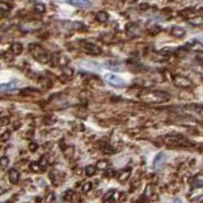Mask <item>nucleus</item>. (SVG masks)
Here are the masks:
<instances>
[{
    "label": "nucleus",
    "instance_id": "1",
    "mask_svg": "<svg viewBox=\"0 0 203 203\" xmlns=\"http://www.w3.org/2000/svg\"><path fill=\"white\" fill-rule=\"evenodd\" d=\"M139 98L143 103H163L167 102L170 98V95L165 92H161V90H147V92H142L139 94Z\"/></svg>",
    "mask_w": 203,
    "mask_h": 203
},
{
    "label": "nucleus",
    "instance_id": "2",
    "mask_svg": "<svg viewBox=\"0 0 203 203\" xmlns=\"http://www.w3.org/2000/svg\"><path fill=\"white\" fill-rule=\"evenodd\" d=\"M29 52L32 54L34 58L38 61V62H42V64H46L51 60V55L46 51L43 47H41L40 45L37 43H32L29 45Z\"/></svg>",
    "mask_w": 203,
    "mask_h": 203
},
{
    "label": "nucleus",
    "instance_id": "3",
    "mask_svg": "<svg viewBox=\"0 0 203 203\" xmlns=\"http://www.w3.org/2000/svg\"><path fill=\"white\" fill-rule=\"evenodd\" d=\"M104 80L109 85L116 86V88H122V86H126V85H127L125 79L121 78V76H118V75H116V74H112V72L104 75Z\"/></svg>",
    "mask_w": 203,
    "mask_h": 203
},
{
    "label": "nucleus",
    "instance_id": "4",
    "mask_svg": "<svg viewBox=\"0 0 203 203\" xmlns=\"http://www.w3.org/2000/svg\"><path fill=\"white\" fill-rule=\"evenodd\" d=\"M164 141L166 143H172V145H190L189 141L180 135H169L164 139Z\"/></svg>",
    "mask_w": 203,
    "mask_h": 203
},
{
    "label": "nucleus",
    "instance_id": "5",
    "mask_svg": "<svg viewBox=\"0 0 203 203\" xmlns=\"http://www.w3.org/2000/svg\"><path fill=\"white\" fill-rule=\"evenodd\" d=\"M80 46L84 48L85 52H88V54H90V55H100L102 54L100 47L94 45V43L88 42V41H83V42H80Z\"/></svg>",
    "mask_w": 203,
    "mask_h": 203
},
{
    "label": "nucleus",
    "instance_id": "6",
    "mask_svg": "<svg viewBox=\"0 0 203 203\" xmlns=\"http://www.w3.org/2000/svg\"><path fill=\"white\" fill-rule=\"evenodd\" d=\"M184 48L193 52H203V43L198 40H190L184 45Z\"/></svg>",
    "mask_w": 203,
    "mask_h": 203
},
{
    "label": "nucleus",
    "instance_id": "7",
    "mask_svg": "<svg viewBox=\"0 0 203 203\" xmlns=\"http://www.w3.org/2000/svg\"><path fill=\"white\" fill-rule=\"evenodd\" d=\"M165 161H166V155L164 154V152H159V154L155 156L154 159V164H152V166H154V170H159L163 169V166L165 165Z\"/></svg>",
    "mask_w": 203,
    "mask_h": 203
},
{
    "label": "nucleus",
    "instance_id": "8",
    "mask_svg": "<svg viewBox=\"0 0 203 203\" xmlns=\"http://www.w3.org/2000/svg\"><path fill=\"white\" fill-rule=\"evenodd\" d=\"M174 84L179 88H189L190 85H192V81L188 78H185V76L176 75V76H174Z\"/></svg>",
    "mask_w": 203,
    "mask_h": 203
},
{
    "label": "nucleus",
    "instance_id": "9",
    "mask_svg": "<svg viewBox=\"0 0 203 203\" xmlns=\"http://www.w3.org/2000/svg\"><path fill=\"white\" fill-rule=\"evenodd\" d=\"M67 4L74 5V7H79V8H89L92 5V1L90 0H65Z\"/></svg>",
    "mask_w": 203,
    "mask_h": 203
},
{
    "label": "nucleus",
    "instance_id": "10",
    "mask_svg": "<svg viewBox=\"0 0 203 203\" xmlns=\"http://www.w3.org/2000/svg\"><path fill=\"white\" fill-rule=\"evenodd\" d=\"M126 29H127V34L129 37H137L141 34V28L137 24H128Z\"/></svg>",
    "mask_w": 203,
    "mask_h": 203
},
{
    "label": "nucleus",
    "instance_id": "11",
    "mask_svg": "<svg viewBox=\"0 0 203 203\" xmlns=\"http://www.w3.org/2000/svg\"><path fill=\"white\" fill-rule=\"evenodd\" d=\"M170 33H172L174 37L182 38V37L185 36V29L183 27H179V25H173V27L170 28Z\"/></svg>",
    "mask_w": 203,
    "mask_h": 203
},
{
    "label": "nucleus",
    "instance_id": "12",
    "mask_svg": "<svg viewBox=\"0 0 203 203\" xmlns=\"http://www.w3.org/2000/svg\"><path fill=\"white\" fill-rule=\"evenodd\" d=\"M8 178H9L10 183L11 184H17L19 182V178H20V174L17 169H10L9 173H8Z\"/></svg>",
    "mask_w": 203,
    "mask_h": 203
},
{
    "label": "nucleus",
    "instance_id": "13",
    "mask_svg": "<svg viewBox=\"0 0 203 203\" xmlns=\"http://www.w3.org/2000/svg\"><path fill=\"white\" fill-rule=\"evenodd\" d=\"M131 172H132V170L129 169V167H128V169H125L123 172H121L119 174H118V176H117V178H118V180L119 182H126L129 178V175H131Z\"/></svg>",
    "mask_w": 203,
    "mask_h": 203
},
{
    "label": "nucleus",
    "instance_id": "14",
    "mask_svg": "<svg viewBox=\"0 0 203 203\" xmlns=\"http://www.w3.org/2000/svg\"><path fill=\"white\" fill-rule=\"evenodd\" d=\"M18 84H19V83H18L17 80H13V81H10V83H8V84H1V85H0V89H1L3 92H7L8 89H9V90H13Z\"/></svg>",
    "mask_w": 203,
    "mask_h": 203
},
{
    "label": "nucleus",
    "instance_id": "15",
    "mask_svg": "<svg viewBox=\"0 0 203 203\" xmlns=\"http://www.w3.org/2000/svg\"><path fill=\"white\" fill-rule=\"evenodd\" d=\"M11 52H13V55H20V54H22V52H23L22 43H19V42L11 43Z\"/></svg>",
    "mask_w": 203,
    "mask_h": 203
},
{
    "label": "nucleus",
    "instance_id": "16",
    "mask_svg": "<svg viewBox=\"0 0 203 203\" xmlns=\"http://www.w3.org/2000/svg\"><path fill=\"white\" fill-rule=\"evenodd\" d=\"M189 24L194 27H203V17H196V18L189 19Z\"/></svg>",
    "mask_w": 203,
    "mask_h": 203
},
{
    "label": "nucleus",
    "instance_id": "17",
    "mask_svg": "<svg viewBox=\"0 0 203 203\" xmlns=\"http://www.w3.org/2000/svg\"><path fill=\"white\" fill-rule=\"evenodd\" d=\"M95 18L98 22H100V23H105L108 20V14H107V11H98V13L95 14Z\"/></svg>",
    "mask_w": 203,
    "mask_h": 203
},
{
    "label": "nucleus",
    "instance_id": "18",
    "mask_svg": "<svg viewBox=\"0 0 203 203\" xmlns=\"http://www.w3.org/2000/svg\"><path fill=\"white\" fill-rule=\"evenodd\" d=\"M116 194H117V190L116 189H109L105 196H103V201H104V202L112 201V199H114V196H116Z\"/></svg>",
    "mask_w": 203,
    "mask_h": 203
},
{
    "label": "nucleus",
    "instance_id": "19",
    "mask_svg": "<svg viewBox=\"0 0 203 203\" xmlns=\"http://www.w3.org/2000/svg\"><path fill=\"white\" fill-rule=\"evenodd\" d=\"M96 169H98V167L94 166V165H88L86 167H85V174H86L88 176H93L94 174H95Z\"/></svg>",
    "mask_w": 203,
    "mask_h": 203
},
{
    "label": "nucleus",
    "instance_id": "20",
    "mask_svg": "<svg viewBox=\"0 0 203 203\" xmlns=\"http://www.w3.org/2000/svg\"><path fill=\"white\" fill-rule=\"evenodd\" d=\"M34 10L37 11V13H41V14H43L46 11V7H45V4L43 3H36L34 4Z\"/></svg>",
    "mask_w": 203,
    "mask_h": 203
},
{
    "label": "nucleus",
    "instance_id": "21",
    "mask_svg": "<svg viewBox=\"0 0 203 203\" xmlns=\"http://www.w3.org/2000/svg\"><path fill=\"white\" fill-rule=\"evenodd\" d=\"M108 166H109V163L105 161V160H100V161H98V164H96V167H98L99 170H105Z\"/></svg>",
    "mask_w": 203,
    "mask_h": 203
},
{
    "label": "nucleus",
    "instance_id": "22",
    "mask_svg": "<svg viewBox=\"0 0 203 203\" xmlns=\"http://www.w3.org/2000/svg\"><path fill=\"white\" fill-rule=\"evenodd\" d=\"M72 197H74V192H72L71 189H69V190H66L65 192V194H64V197H62V199L64 201H71L72 199Z\"/></svg>",
    "mask_w": 203,
    "mask_h": 203
},
{
    "label": "nucleus",
    "instance_id": "23",
    "mask_svg": "<svg viewBox=\"0 0 203 203\" xmlns=\"http://www.w3.org/2000/svg\"><path fill=\"white\" fill-rule=\"evenodd\" d=\"M92 188H93L92 182H85L84 185H83V188H81V190H83L84 193H88L89 190H92Z\"/></svg>",
    "mask_w": 203,
    "mask_h": 203
},
{
    "label": "nucleus",
    "instance_id": "24",
    "mask_svg": "<svg viewBox=\"0 0 203 203\" xmlns=\"http://www.w3.org/2000/svg\"><path fill=\"white\" fill-rule=\"evenodd\" d=\"M0 10H1V13H7V11L10 10V5H8L7 3L1 1L0 3Z\"/></svg>",
    "mask_w": 203,
    "mask_h": 203
},
{
    "label": "nucleus",
    "instance_id": "25",
    "mask_svg": "<svg viewBox=\"0 0 203 203\" xmlns=\"http://www.w3.org/2000/svg\"><path fill=\"white\" fill-rule=\"evenodd\" d=\"M8 164H9V159L7 156H3L0 159V166H1V169H5L8 166Z\"/></svg>",
    "mask_w": 203,
    "mask_h": 203
},
{
    "label": "nucleus",
    "instance_id": "26",
    "mask_svg": "<svg viewBox=\"0 0 203 203\" xmlns=\"http://www.w3.org/2000/svg\"><path fill=\"white\" fill-rule=\"evenodd\" d=\"M62 74H64V75H66L67 78H70V76L74 75V70H72V69H69V67H64Z\"/></svg>",
    "mask_w": 203,
    "mask_h": 203
},
{
    "label": "nucleus",
    "instance_id": "27",
    "mask_svg": "<svg viewBox=\"0 0 203 203\" xmlns=\"http://www.w3.org/2000/svg\"><path fill=\"white\" fill-rule=\"evenodd\" d=\"M31 169L33 170V172H41V170H42V167H41L40 163H32L31 164Z\"/></svg>",
    "mask_w": 203,
    "mask_h": 203
},
{
    "label": "nucleus",
    "instance_id": "28",
    "mask_svg": "<svg viewBox=\"0 0 203 203\" xmlns=\"http://www.w3.org/2000/svg\"><path fill=\"white\" fill-rule=\"evenodd\" d=\"M40 165L42 169H46L47 165H48V163H47V159L43 156V157H41V160H40Z\"/></svg>",
    "mask_w": 203,
    "mask_h": 203
},
{
    "label": "nucleus",
    "instance_id": "29",
    "mask_svg": "<svg viewBox=\"0 0 203 203\" xmlns=\"http://www.w3.org/2000/svg\"><path fill=\"white\" fill-rule=\"evenodd\" d=\"M37 147H38V145H37L36 142H31V143H29V150H31V151H36Z\"/></svg>",
    "mask_w": 203,
    "mask_h": 203
},
{
    "label": "nucleus",
    "instance_id": "30",
    "mask_svg": "<svg viewBox=\"0 0 203 203\" xmlns=\"http://www.w3.org/2000/svg\"><path fill=\"white\" fill-rule=\"evenodd\" d=\"M192 185H193V188L203 187V182H201V180H197V182H194V184H192Z\"/></svg>",
    "mask_w": 203,
    "mask_h": 203
},
{
    "label": "nucleus",
    "instance_id": "31",
    "mask_svg": "<svg viewBox=\"0 0 203 203\" xmlns=\"http://www.w3.org/2000/svg\"><path fill=\"white\" fill-rule=\"evenodd\" d=\"M9 136H10V132H7V133H4V135L1 136V140H3V141H5Z\"/></svg>",
    "mask_w": 203,
    "mask_h": 203
},
{
    "label": "nucleus",
    "instance_id": "32",
    "mask_svg": "<svg viewBox=\"0 0 203 203\" xmlns=\"http://www.w3.org/2000/svg\"><path fill=\"white\" fill-rule=\"evenodd\" d=\"M105 154H113V149H111V147H105Z\"/></svg>",
    "mask_w": 203,
    "mask_h": 203
},
{
    "label": "nucleus",
    "instance_id": "33",
    "mask_svg": "<svg viewBox=\"0 0 203 203\" xmlns=\"http://www.w3.org/2000/svg\"><path fill=\"white\" fill-rule=\"evenodd\" d=\"M50 199H54V194H50V196L47 197V201H50Z\"/></svg>",
    "mask_w": 203,
    "mask_h": 203
},
{
    "label": "nucleus",
    "instance_id": "34",
    "mask_svg": "<svg viewBox=\"0 0 203 203\" xmlns=\"http://www.w3.org/2000/svg\"><path fill=\"white\" fill-rule=\"evenodd\" d=\"M167 1H173V0H167Z\"/></svg>",
    "mask_w": 203,
    "mask_h": 203
},
{
    "label": "nucleus",
    "instance_id": "35",
    "mask_svg": "<svg viewBox=\"0 0 203 203\" xmlns=\"http://www.w3.org/2000/svg\"><path fill=\"white\" fill-rule=\"evenodd\" d=\"M202 41H203V37H202Z\"/></svg>",
    "mask_w": 203,
    "mask_h": 203
}]
</instances>
